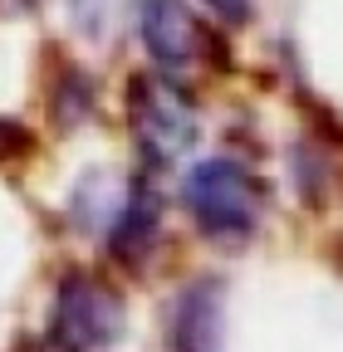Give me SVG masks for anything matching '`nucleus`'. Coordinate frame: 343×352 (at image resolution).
<instances>
[{"label":"nucleus","instance_id":"obj_1","mask_svg":"<svg viewBox=\"0 0 343 352\" xmlns=\"http://www.w3.org/2000/svg\"><path fill=\"white\" fill-rule=\"evenodd\" d=\"M177 201L187 210V220L216 245H240L255 235L265 210V186L240 157H196L187 162L182 182H177Z\"/></svg>","mask_w":343,"mask_h":352},{"label":"nucleus","instance_id":"obj_2","mask_svg":"<svg viewBox=\"0 0 343 352\" xmlns=\"http://www.w3.org/2000/svg\"><path fill=\"white\" fill-rule=\"evenodd\" d=\"M123 113H127V132L143 152L147 166H172V162H187L196 152V138H201V113L191 108V94L187 83H172L162 74H133L127 78V98H123Z\"/></svg>","mask_w":343,"mask_h":352},{"label":"nucleus","instance_id":"obj_3","mask_svg":"<svg viewBox=\"0 0 343 352\" xmlns=\"http://www.w3.org/2000/svg\"><path fill=\"white\" fill-rule=\"evenodd\" d=\"M133 34L147 69L172 83H187L211 50V30H206V15L196 10V0H138Z\"/></svg>","mask_w":343,"mask_h":352},{"label":"nucleus","instance_id":"obj_4","mask_svg":"<svg viewBox=\"0 0 343 352\" xmlns=\"http://www.w3.org/2000/svg\"><path fill=\"white\" fill-rule=\"evenodd\" d=\"M123 333V298L89 274H69L50 308V338L64 352H108Z\"/></svg>","mask_w":343,"mask_h":352},{"label":"nucleus","instance_id":"obj_5","mask_svg":"<svg viewBox=\"0 0 343 352\" xmlns=\"http://www.w3.org/2000/svg\"><path fill=\"white\" fill-rule=\"evenodd\" d=\"M103 235H108L113 259H123V264H138V259L152 254V245H157V235H162V191L147 182V176L123 182L118 206H113V215H108Z\"/></svg>","mask_w":343,"mask_h":352},{"label":"nucleus","instance_id":"obj_6","mask_svg":"<svg viewBox=\"0 0 343 352\" xmlns=\"http://www.w3.org/2000/svg\"><path fill=\"white\" fill-rule=\"evenodd\" d=\"M172 352H221V284L196 279L172 303Z\"/></svg>","mask_w":343,"mask_h":352},{"label":"nucleus","instance_id":"obj_7","mask_svg":"<svg viewBox=\"0 0 343 352\" xmlns=\"http://www.w3.org/2000/svg\"><path fill=\"white\" fill-rule=\"evenodd\" d=\"M255 6H260V0H196V10L206 20H216L221 30H245L250 15H255Z\"/></svg>","mask_w":343,"mask_h":352},{"label":"nucleus","instance_id":"obj_8","mask_svg":"<svg viewBox=\"0 0 343 352\" xmlns=\"http://www.w3.org/2000/svg\"><path fill=\"white\" fill-rule=\"evenodd\" d=\"M34 6H39V0H0V15H25Z\"/></svg>","mask_w":343,"mask_h":352}]
</instances>
